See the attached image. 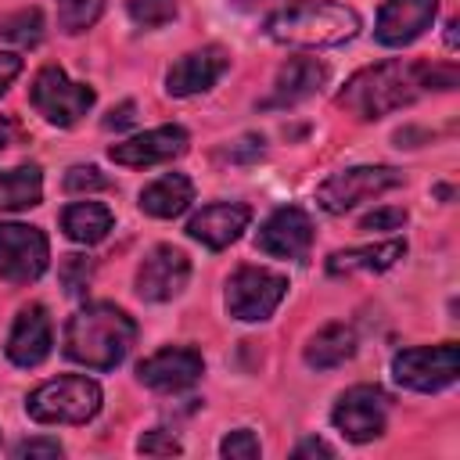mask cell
Listing matches in <instances>:
<instances>
[{
	"mask_svg": "<svg viewBox=\"0 0 460 460\" xmlns=\"http://www.w3.org/2000/svg\"><path fill=\"white\" fill-rule=\"evenodd\" d=\"M137 341V323L111 302H90L65 323V356L90 370H111Z\"/></svg>",
	"mask_w": 460,
	"mask_h": 460,
	"instance_id": "1",
	"label": "cell"
},
{
	"mask_svg": "<svg viewBox=\"0 0 460 460\" xmlns=\"http://www.w3.org/2000/svg\"><path fill=\"white\" fill-rule=\"evenodd\" d=\"M359 32V14L334 0H284L266 14V36L288 47H338Z\"/></svg>",
	"mask_w": 460,
	"mask_h": 460,
	"instance_id": "2",
	"label": "cell"
},
{
	"mask_svg": "<svg viewBox=\"0 0 460 460\" xmlns=\"http://www.w3.org/2000/svg\"><path fill=\"white\" fill-rule=\"evenodd\" d=\"M420 93L424 90L417 79V61H381L356 72L338 93V104L356 119H381L388 111L413 104Z\"/></svg>",
	"mask_w": 460,
	"mask_h": 460,
	"instance_id": "3",
	"label": "cell"
},
{
	"mask_svg": "<svg viewBox=\"0 0 460 460\" xmlns=\"http://www.w3.org/2000/svg\"><path fill=\"white\" fill-rule=\"evenodd\" d=\"M101 385L83 374L50 377L25 395V413L36 424H86L101 410Z\"/></svg>",
	"mask_w": 460,
	"mask_h": 460,
	"instance_id": "4",
	"label": "cell"
},
{
	"mask_svg": "<svg viewBox=\"0 0 460 460\" xmlns=\"http://www.w3.org/2000/svg\"><path fill=\"white\" fill-rule=\"evenodd\" d=\"M29 101H32V108H36L50 126L68 129V126H75V122L93 108L97 93H93V86L68 79L61 65H43V68L36 72L32 86H29Z\"/></svg>",
	"mask_w": 460,
	"mask_h": 460,
	"instance_id": "5",
	"label": "cell"
},
{
	"mask_svg": "<svg viewBox=\"0 0 460 460\" xmlns=\"http://www.w3.org/2000/svg\"><path fill=\"white\" fill-rule=\"evenodd\" d=\"M392 374L410 392H442L460 374V349H456V341L402 349L392 359Z\"/></svg>",
	"mask_w": 460,
	"mask_h": 460,
	"instance_id": "6",
	"label": "cell"
},
{
	"mask_svg": "<svg viewBox=\"0 0 460 460\" xmlns=\"http://www.w3.org/2000/svg\"><path fill=\"white\" fill-rule=\"evenodd\" d=\"M399 183H402V172L392 169V165H352V169H341V172L327 176L316 187V201H320L323 212L341 216V212L356 208L359 201L377 198V194H385Z\"/></svg>",
	"mask_w": 460,
	"mask_h": 460,
	"instance_id": "7",
	"label": "cell"
},
{
	"mask_svg": "<svg viewBox=\"0 0 460 460\" xmlns=\"http://www.w3.org/2000/svg\"><path fill=\"white\" fill-rule=\"evenodd\" d=\"M284 295H288V280L280 273L262 270V266H241L226 280V313L234 320L259 323V320L273 316V309L284 302Z\"/></svg>",
	"mask_w": 460,
	"mask_h": 460,
	"instance_id": "8",
	"label": "cell"
},
{
	"mask_svg": "<svg viewBox=\"0 0 460 460\" xmlns=\"http://www.w3.org/2000/svg\"><path fill=\"white\" fill-rule=\"evenodd\" d=\"M388 410H392V399L385 395V388L352 385L349 392L338 395V402L331 410V420L349 442H374L377 435H385Z\"/></svg>",
	"mask_w": 460,
	"mask_h": 460,
	"instance_id": "9",
	"label": "cell"
},
{
	"mask_svg": "<svg viewBox=\"0 0 460 460\" xmlns=\"http://www.w3.org/2000/svg\"><path fill=\"white\" fill-rule=\"evenodd\" d=\"M50 262V244L40 226L29 223H0V280L32 284L43 277Z\"/></svg>",
	"mask_w": 460,
	"mask_h": 460,
	"instance_id": "10",
	"label": "cell"
},
{
	"mask_svg": "<svg viewBox=\"0 0 460 460\" xmlns=\"http://www.w3.org/2000/svg\"><path fill=\"white\" fill-rule=\"evenodd\" d=\"M190 259L172 244H155L137 266V295L147 302H169L187 288Z\"/></svg>",
	"mask_w": 460,
	"mask_h": 460,
	"instance_id": "11",
	"label": "cell"
},
{
	"mask_svg": "<svg viewBox=\"0 0 460 460\" xmlns=\"http://www.w3.org/2000/svg\"><path fill=\"white\" fill-rule=\"evenodd\" d=\"M309 244H313V219L295 208V205H284L277 212L266 216V223L259 226L255 234V248L273 255V259H305L309 255Z\"/></svg>",
	"mask_w": 460,
	"mask_h": 460,
	"instance_id": "12",
	"label": "cell"
},
{
	"mask_svg": "<svg viewBox=\"0 0 460 460\" xmlns=\"http://www.w3.org/2000/svg\"><path fill=\"white\" fill-rule=\"evenodd\" d=\"M190 137L183 126H155V129H144L122 144H111L108 147V158L115 165H129V169H144V165H158V162H172L187 151Z\"/></svg>",
	"mask_w": 460,
	"mask_h": 460,
	"instance_id": "13",
	"label": "cell"
},
{
	"mask_svg": "<svg viewBox=\"0 0 460 460\" xmlns=\"http://www.w3.org/2000/svg\"><path fill=\"white\" fill-rule=\"evenodd\" d=\"M205 370V359L198 349H187V345H165L158 349L155 356L140 359L137 367V377L155 388V392H183L190 388Z\"/></svg>",
	"mask_w": 460,
	"mask_h": 460,
	"instance_id": "14",
	"label": "cell"
},
{
	"mask_svg": "<svg viewBox=\"0 0 460 460\" xmlns=\"http://www.w3.org/2000/svg\"><path fill=\"white\" fill-rule=\"evenodd\" d=\"M438 0H385L374 22V36L381 47H410L424 29H431Z\"/></svg>",
	"mask_w": 460,
	"mask_h": 460,
	"instance_id": "15",
	"label": "cell"
},
{
	"mask_svg": "<svg viewBox=\"0 0 460 460\" xmlns=\"http://www.w3.org/2000/svg\"><path fill=\"white\" fill-rule=\"evenodd\" d=\"M230 68V54L226 47L219 43H208L201 50H190L183 54L169 72H165V90L172 97H194V93H205L219 83V75Z\"/></svg>",
	"mask_w": 460,
	"mask_h": 460,
	"instance_id": "16",
	"label": "cell"
},
{
	"mask_svg": "<svg viewBox=\"0 0 460 460\" xmlns=\"http://www.w3.org/2000/svg\"><path fill=\"white\" fill-rule=\"evenodd\" d=\"M50 345H54V327L47 309L40 302L18 309L14 327L7 334V359L14 367H40L50 356Z\"/></svg>",
	"mask_w": 460,
	"mask_h": 460,
	"instance_id": "17",
	"label": "cell"
},
{
	"mask_svg": "<svg viewBox=\"0 0 460 460\" xmlns=\"http://www.w3.org/2000/svg\"><path fill=\"white\" fill-rule=\"evenodd\" d=\"M248 223H252V208L248 205H241V201H216V205H205L201 212L190 216L187 234L198 244L219 252V248L234 244L248 230Z\"/></svg>",
	"mask_w": 460,
	"mask_h": 460,
	"instance_id": "18",
	"label": "cell"
},
{
	"mask_svg": "<svg viewBox=\"0 0 460 460\" xmlns=\"http://www.w3.org/2000/svg\"><path fill=\"white\" fill-rule=\"evenodd\" d=\"M327 65L316 61V58H288L280 68H277V79H273V90L270 97L262 101V108H291L305 97H313L323 83H327Z\"/></svg>",
	"mask_w": 460,
	"mask_h": 460,
	"instance_id": "19",
	"label": "cell"
},
{
	"mask_svg": "<svg viewBox=\"0 0 460 460\" xmlns=\"http://www.w3.org/2000/svg\"><path fill=\"white\" fill-rule=\"evenodd\" d=\"M406 255V241L392 237L381 244H363V248H349V252H334L327 259V273L331 277H352V273H385L392 270L399 259Z\"/></svg>",
	"mask_w": 460,
	"mask_h": 460,
	"instance_id": "20",
	"label": "cell"
},
{
	"mask_svg": "<svg viewBox=\"0 0 460 460\" xmlns=\"http://www.w3.org/2000/svg\"><path fill=\"white\" fill-rule=\"evenodd\" d=\"M190 201H194V183L183 172H165L140 190V208L155 219H176L190 208Z\"/></svg>",
	"mask_w": 460,
	"mask_h": 460,
	"instance_id": "21",
	"label": "cell"
},
{
	"mask_svg": "<svg viewBox=\"0 0 460 460\" xmlns=\"http://www.w3.org/2000/svg\"><path fill=\"white\" fill-rule=\"evenodd\" d=\"M352 356H356V331L349 323H327L305 345V367L313 370H334Z\"/></svg>",
	"mask_w": 460,
	"mask_h": 460,
	"instance_id": "22",
	"label": "cell"
},
{
	"mask_svg": "<svg viewBox=\"0 0 460 460\" xmlns=\"http://www.w3.org/2000/svg\"><path fill=\"white\" fill-rule=\"evenodd\" d=\"M115 216L108 205L101 201H72L65 212H61V230L75 241V244H97L108 237Z\"/></svg>",
	"mask_w": 460,
	"mask_h": 460,
	"instance_id": "23",
	"label": "cell"
},
{
	"mask_svg": "<svg viewBox=\"0 0 460 460\" xmlns=\"http://www.w3.org/2000/svg\"><path fill=\"white\" fill-rule=\"evenodd\" d=\"M43 198V172L40 165H14L0 169V212H22L40 205Z\"/></svg>",
	"mask_w": 460,
	"mask_h": 460,
	"instance_id": "24",
	"label": "cell"
},
{
	"mask_svg": "<svg viewBox=\"0 0 460 460\" xmlns=\"http://www.w3.org/2000/svg\"><path fill=\"white\" fill-rule=\"evenodd\" d=\"M0 40L14 43V47H36L43 40V11L22 7L11 14H0Z\"/></svg>",
	"mask_w": 460,
	"mask_h": 460,
	"instance_id": "25",
	"label": "cell"
},
{
	"mask_svg": "<svg viewBox=\"0 0 460 460\" xmlns=\"http://www.w3.org/2000/svg\"><path fill=\"white\" fill-rule=\"evenodd\" d=\"M104 11V0H58V25L75 36V32H86Z\"/></svg>",
	"mask_w": 460,
	"mask_h": 460,
	"instance_id": "26",
	"label": "cell"
},
{
	"mask_svg": "<svg viewBox=\"0 0 460 460\" xmlns=\"http://www.w3.org/2000/svg\"><path fill=\"white\" fill-rule=\"evenodd\" d=\"M126 11L133 25L140 29H162L176 18V0H126Z\"/></svg>",
	"mask_w": 460,
	"mask_h": 460,
	"instance_id": "27",
	"label": "cell"
},
{
	"mask_svg": "<svg viewBox=\"0 0 460 460\" xmlns=\"http://www.w3.org/2000/svg\"><path fill=\"white\" fill-rule=\"evenodd\" d=\"M90 277H93V262L86 255H65V262H61V284H65L68 295H83L86 284H90Z\"/></svg>",
	"mask_w": 460,
	"mask_h": 460,
	"instance_id": "28",
	"label": "cell"
},
{
	"mask_svg": "<svg viewBox=\"0 0 460 460\" xmlns=\"http://www.w3.org/2000/svg\"><path fill=\"white\" fill-rule=\"evenodd\" d=\"M219 453H223L226 460H255V456L262 453V446H259V438H255L248 428H237V431H230V435L219 442Z\"/></svg>",
	"mask_w": 460,
	"mask_h": 460,
	"instance_id": "29",
	"label": "cell"
},
{
	"mask_svg": "<svg viewBox=\"0 0 460 460\" xmlns=\"http://www.w3.org/2000/svg\"><path fill=\"white\" fill-rule=\"evenodd\" d=\"M104 187H108V176L97 165H72L65 172V190L68 194H86V190H104Z\"/></svg>",
	"mask_w": 460,
	"mask_h": 460,
	"instance_id": "30",
	"label": "cell"
},
{
	"mask_svg": "<svg viewBox=\"0 0 460 460\" xmlns=\"http://www.w3.org/2000/svg\"><path fill=\"white\" fill-rule=\"evenodd\" d=\"M417 79H420V90H453L460 75H456L453 65H428V61H417Z\"/></svg>",
	"mask_w": 460,
	"mask_h": 460,
	"instance_id": "31",
	"label": "cell"
},
{
	"mask_svg": "<svg viewBox=\"0 0 460 460\" xmlns=\"http://www.w3.org/2000/svg\"><path fill=\"white\" fill-rule=\"evenodd\" d=\"M137 449H140V453H151V456H176V453H183V446H180L169 431H162V428L144 431L140 442H137Z\"/></svg>",
	"mask_w": 460,
	"mask_h": 460,
	"instance_id": "32",
	"label": "cell"
},
{
	"mask_svg": "<svg viewBox=\"0 0 460 460\" xmlns=\"http://www.w3.org/2000/svg\"><path fill=\"white\" fill-rule=\"evenodd\" d=\"M402 223H406V208L388 205V208L367 212V216L359 219V230H402Z\"/></svg>",
	"mask_w": 460,
	"mask_h": 460,
	"instance_id": "33",
	"label": "cell"
},
{
	"mask_svg": "<svg viewBox=\"0 0 460 460\" xmlns=\"http://www.w3.org/2000/svg\"><path fill=\"white\" fill-rule=\"evenodd\" d=\"M61 453L65 449H61L58 438H25V442L14 446V456L18 460H25V456H61Z\"/></svg>",
	"mask_w": 460,
	"mask_h": 460,
	"instance_id": "34",
	"label": "cell"
},
{
	"mask_svg": "<svg viewBox=\"0 0 460 460\" xmlns=\"http://www.w3.org/2000/svg\"><path fill=\"white\" fill-rule=\"evenodd\" d=\"M133 119H137V104H133V101H122V104L111 108V115L104 119V129H126V126H133Z\"/></svg>",
	"mask_w": 460,
	"mask_h": 460,
	"instance_id": "35",
	"label": "cell"
},
{
	"mask_svg": "<svg viewBox=\"0 0 460 460\" xmlns=\"http://www.w3.org/2000/svg\"><path fill=\"white\" fill-rule=\"evenodd\" d=\"M18 72H22V58L11 50H0V93L18 79Z\"/></svg>",
	"mask_w": 460,
	"mask_h": 460,
	"instance_id": "36",
	"label": "cell"
},
{
	"mask_svg": "<svg viewBox=\"0 0 460 460\" xmlns=\"http://www.w3.org/2000/svg\"><path fill=\"white\" fill-rule=\"evenodd\" d=\"M295 456H334V446H327L323 438H305L295 446Z\"/></svg>",
	"mask_w": 460,
	"mask_h": 460,
	"instance_id": "37",
	"label": "cell"
},
{
	"mask_svg": "<svg viewBox=\"0 0 460 460\" xmlns=\"http://www.w3.org/2000/svg\"><path fill=\"white\" fill-rule=\"evenodd\" d=\"M456 29H460V25L449 22V29H446V43H449V47H456Z\"/></svg>",
	"mask_w": 460,
	"mask_h": 460,
	"instance_id": "38",
	"label": "cell"
}]
</instances>
